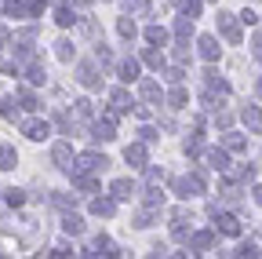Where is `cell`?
<instances>
[{"label": "cell", "mask_w": 262, "mask_h": 259, "mask_svg": "<svg viewBox=\"0 0 262 259\" xmlns=\"http://www.w3.org/2000/svg\"><path fill=\"white\" fill-rule=\"evenodd\" d=\"M120 8L131 11V15H146L149 11V0H120Z\"/></svg>", "instance_id": "cell-12"}, {"label": "cell", "mask_w": 262, "mask_h": 259, "mask_svg": "<svg viewBox=\"0 0 262 259\" xmlns=\"http://www.w3.org/2000/svg\"><path fill=\"white\" fill-rule=\"evenodd\" d=\"M51 161H55L58 168H73V146H70V143H55Z\"/></svg>", "instance_id": "cell-2"}, {"label": "cell", "mask_w": 262, "mask_h": 259, "mask_svg": "<svg viewBox=\"0 0 262 259\" xmlns=\"http://www.w3.org/2000/svg\"><path fill=\"white\" fill-rule=\"evenodd\" d=\"M168 103H171L175 110H179V106H186V91H182V88H175V91L168 95Z\"/></svg>", "instance_id": "cell-24"}, {"label": "cell", "mask_w": 262, "mask_h": 259, "mask_svg": "<svg viewBox=\"0 0 262 259\" xmlns=\"http://www.w3.org/2000/svg\"><path fill=\"white\" fill-rule=\"evenodd\" d=\"M117 33H120L124 41H131V37H135V22H131V18H120V22H117Z\"/></svg>", "instance_id": "cell-15"}, {"label": "cell", "mask_w": 262, "mask_h": 259, "mask_svg": "<svg viewBox=\"0 0 262 259\" xmlns=\"http://www.w3.org/2000/svg\"><path fill=\"white\" fill-rule=\"evenodd\" d=\"M146 41H149V44H164V41H168V33H164L160 26H149V29H146Z\"/></svg>", "instance_id": "cell-17"}, {"label": "cell", "mask_w": 262, "mask_h": 259, "mask_svg": "<svg viewBox=\"0 0 262 259\" xmlns=\"http://www.w3.org/2000/svg\"><path fill=\"white\" fill-rule=\"evenodd\" d=\"M62 230H66V234H84V219H80V215H66V219H62Z\"/></svg>", "instance_id": "cell-13"}, {"label": "cell", "mask_w": 262, "mask_h": 259, "mask_svg": "<svg viewBox=\"0 0 262 259\" xmlns=\"http://www.w3.org/2000/svg\"><path fill=\"white\" fill-rule=\"evenodd\" d=\"M149 223H153V208H149V212H139V215H135V226H149Z\"/></svg>", "instance_id": "cell-29"}, {"label": "cell", "mask_w": 262, "mask_h": 259, "mask_svg": "<svg viewBox=\"0 0 262 259\" xmlns=\"http://www.w3.org/2000/svg\"><path fill=\"white\" fill-rule=\"evenodd\" d=\"M124 161L131 168H146V146L142 143H131L127 150H124Z\"/></svg>", "instance_id": "cell-4"}, {"label": "cell", "mask_w": 262, "mask_h": 259, "mask_svg": "<svg viewBox=\"0 0 262 259\" xmlns=\"http://www.w3.org/2000/svg\"><path fill=\"white\" fill-rule=\"evenodd\" d=\"M18 99H22V106L26 110H37L40 103H37V95H33V91H18Z\"/></svg>", "instance_id": "cell-23"}, {"label": "cell", "mask_w": 262, "mask_h": 259, "mask_svg": "<svg viewBox=\"0 0 262 259\" xmlns=\"http://www.w3.org/2000/svg\"><path fill=\"white\" fill-rule=\"evenodd\" d=\"M77 81L84 88H98V84H102V77H98V70L91 66V62H80V66H77Z\"/></svg>", "instance_id": "cell-3"}, {"label": "cell", "mask_w": 262, "mask_h": 259, "mask_svg": "<svg viewBox=\"0 0 262 259\" xmlns=\"http://www.w3.org/2000/svg\"><path fill=\"white\" fill-rule=\"evenodd\" d=\"M44 81H48L44 66H40V62H33V66H29V84H44Z\"/></svg>", "instance_id": "cell-16"}, {"label": "cell", "mask_w": 262, "mask_h": 259, "mask_svg": "<svg viewBox=\"0 0 262 259\" xmlns=\"http://www.w3.org/2000/svg\"><path fill=\"white\" fill-rule=\"evenodd\" d=\"M91 139H95V143H110V139H117V135H113V121H110V117L98 121V124L91 128Z\"/></svg>", "instance_id": "cell-7"}, {"label": "cell", "mask_w": 262, "mask_h": 259, "mask_svg": "<svg viewBox=\"0 0 262 259\" xmlns=\"http://www.w3.org/2000/svg\"><path fill=\"white\" fill-rule=\"evenodd\" d=\"M110 193H113L117 201H131V193H135V183H131V179H113Z\"/></svg>", "instance_id": "cell-6"}, {"label": "cell", "mask_w": 262, "mask_h": 259, "mask_svg": "<svg viewBox=\"0 0 262 259\" xmlns=\"http://www.w3.org/2000/svg\"><path fill=\"white\" fill-rule=\"evenodd\" d=\"M164 205V193L160 190H146V208H160Z\"/></svg>", "instance_id": "cell-19"}, {"label": "cell", "mask_w": 262, "mask_h": 259, "mask_svg": "<svg viewBox=\"0 0 262 259\" xmlns=\"http://www.w3.org/2000/svg\"><path fill=\"white\" fill-rule=\"evenodd\" d=\"M91 212H95V215H113V212H117V197H113V201H110V197H95V201H91Z\"/></svg>", "instance_id": "cell-9"}, {"label": "cell", "mask_w": 262, "mask_h": 259, "mask_svg": "<svg viewBox=\"0 0 262 259\" xmlns=\"http://www.w3.org/2000/svg\"><path fill=\"white\" fill-rule=\"evenodd\" d=\"M139 135H142V143H153V139H157V132H153V128H142Z\"/></svg>", "instance_id": "cell-33"}, {"label": "cell", "mask_w": 262, "mask_h": 259, "mask_svg": "<svg viewBox=\"0 0 262 259\" xmlns=\"http://www.w3.org/2000/svg\"><path fill=\"white\" fill-rule=\"evenodd\" d=\"M55 22H58V26H73L77 18H73V11H70V8H58V11H55Z\"/></svg>", "instance_id": "cell-18"}, {"label": "cell", "mask_w": 262, "mask_h": 259, "mask_svg": "<svg viewBox=\"0 0 262 259\" xmlns=\"http://www.w3.org/2000/svg\"><path fill=\"white\" fill-rule=\"evenodd\" d=\"M139 95H142V103H146V106H153V110L160 106V84L142 81V84H139Z\"/></svg>", "instance_id": "cell-5"}, {"label": "cell", "mask_w": 262, "mask_h": 259, "mask_svg": "<svg viewBox=\"0 0 262 259\" xmlns=\"http://www.w3.org/2000/svg\"><path fill=\"white\" fill-rule=\"evenodd\" d=\"M80 33H84V37H95L98 26H95V22H80Z\"/></svg>", "instance_id": "cell-31"}, {"label": "cell", "mask_w": 262, "mask_h": 259, "mask_svg": "<svg viewBox=\"0 0 262 259\" xmlns=\"http://www.w3.org/2000/svg\"><path fill=\"white\" fill-rule=\"evenodd\" d=\"M55 55H58L62 62H70L77 51H73V44H70V41H58V44H55Z\"/></svg>", "instance_id": "cell-14"}, {"label": "cell", "mask_w": 262, "mask_h": 259, "mask_svg": "<svg viewBox=\"0 0 262 259\" xmlns=\"http://www.w3.org/2000/svg\"><path fill=\"white\" fill-rule=\"evenodd\" d=\"M175 33H179V37H189V33H193V26H189L186 18H179V22H175Z\"/></svg>", "instance_id": "cell-26"}, {"label": "cell", "mask_w": 262, "mask_h": 259, "mask_svg": "<svg viewBox=\"0 0 262 259\" xmlns=\"http://www.w3.org/2000/svg\"><path fill=\"white\" fill-rule=\"evenodd\" d=\"M146 179H149V183H153V186H157V183H160V179H164V172H160V168H146Z\"/></svg>", "instance_id": "cell-30"}, {"label": "cell", "mask_w": 262, "mask_h": 259, "mask_svg": "<svg viewBox=\"0 0 262 259\" xmlns=\"http://www.w3.org/2000/svg\"><path fill=\"white\" fill-rule=\"evenodd\" d=\"M142 62H146V66H153V70H160V66H164L160 51H146V55H142Z\"/></svg>", "instance_id": "cell-21"}, {"label": "cell", "mask_w": 262, "mask_h": 259, "mask_svg": "<svg viewBox=\"0 0 262 259\" xmlns=\"http://www.w3.org/2000/svg\"><path fill=\"white\" fill-rule=\"evenodd\" d=\"M73 106H77V117H91V103L88 99H77Z\"/></svg>", "instance_id": "cell-25"}, {"label": "cell", "mask_w": 262, "mask_h": 259, "mask_svg": "<svg viewBox=\"0 0 262 259\" xmlns=\"http://www.w3.org/2000/svg\"><path fill=\"white\" fill-rule=\"evenodd\" d=\"M18 165V153H15V146H0V168H15Z\"/></svg>", "instance_id": "cell-11"}, {"label": "cell", "mask_w": 262, "mask_h": 259, "mask_svg": "<svg viewBox=\"0 0 262 259\" xmlns=\"http://www.w3.org/2000/svg\"><path fill=\"white\" fill-rule=\"evenodd\" d=\"M106 165H110L106 157H98V153H84V157L77 161V168H73V172H102Z\"/></svg>", "instance_id": "cell-1"}, {"label": "cell", "mask_w": 262, "mask_h": 259, "mask_svg": "<svg viewBox=\"0 0 262 259\" xmlns=\"http://www.w3.org/2000/svg\"><path fill=\"white\" fill-rule=\"evenodd\" d=\"M0 44H8V26H0Z\"/></svg>", "instance_id": "cell-34"}, {"label": "cell", "mask_w": 262, "mask_h": 259, "mask_svg": "<svg viewBox=\"0 0 262 259\" xmlns=\"http://www.w3.org/2000/svg\"><path fill=\"white\" fill-rule=\"evenodd\" d=\"M22 201H26V193H22V190H8V205H15V208H18Z\"/></svg>", "instance_id": "cell-27"}, {"label": "cell", "mask_w": 262, "mask_h": 259, "mask_svg": "<svg viewBox=\"0 0 262 259\" xmlns=\"http://www.w3.org/2000/svg\"><path fill=\"white\" fill-rule=\"evenodd\" d=\"M26 135H29L33 143H40V139H48V135H51V128H48V124H40V121H26Z\"/></svg>", "instance_id": "cell-8"}, {"label": "cell", "mask_w": 262, "mask_h": 259, "mask_svg": "<svg viewBox=\"0 0 262 259\" xmlns=\"http://www.w3.org/2000/svg\"><path fill=\"white\" fill-rule=\"evenodd\" d=\"M0 113H4L8 121H11V117H18V110H15V99H0Z\"/></svg>", "instance_id": "cell-22"}, {"label": "cell", "mask_w": 262, "mask_h": 259, "mask_svg": "<svg viewBox=\"0 0 262 259\" xmlns=\"http://www.w3.org/2000/svg\"><path fill=\"white\" fill-rule=\"evenodd\" d=\"M135 77H139V62H135V58H124V62H120V81L131 84Z\"/></svg>", "instance_id": "cell-10"}, {"label": "cell", "mask_w": 262, "mask_h": 259, "mask_svg": "<svg viewBox=\"0 0 262 259\" xmlns=\"http://www.w3.org/2000/svg\"><path fill=\"white\" fill-rule=\"evenodd\" d=\"M8 15H15V18H22V15H26V8L18 4V0H8Z\"/></svg>", "instance_id": "cell-28"}, {"label": "cell", "mask_w": 262, "mask_h": 259, "mask_svg": "<svg viewBox=\"0 0 262 259\" xmlns=\"http://www.w3.org/2000/svg\"><path fill=\"white\" fill-rule=\"evenodd\" d=\"M208 241H211L208 234H196V237H193V248H208Z\"/></svg>", "instance_id": "cell-32"}, {"label": "cell", "mask_w": 262, "mask_h": 259, "mask_svg": "<svg viewBox=\"0 0 262 259\" xmlns=\"http://www.w3.org/2000/svg\"><path fill=\"white\" fill-rule=\"evenodd\" d=\"M201 55H204V58H215V55H219V48H215V41H211V37H204V41H201Z\"/></svg>", "instance_id": "cell-20"}]
</instances>
